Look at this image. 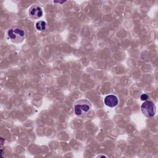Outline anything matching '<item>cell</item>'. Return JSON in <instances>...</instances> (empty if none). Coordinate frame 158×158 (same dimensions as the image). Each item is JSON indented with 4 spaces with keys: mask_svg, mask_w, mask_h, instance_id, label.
<instances>
[{
    "mask_svg": "<svg viewBox=\"0 0 158 158\" xmlns=\"http://www.w3.org/2000/svg\"><path fill=\"white\" fill-rule=\"evenodd\" d=\"M92 107L91 103L87 99H80L74 105L75 114L79 117H83L88 115Z\"/></svg>",
    "mask_w": 158,
    "mask_h": 158,
    "instance_id": "cell-1",
    "label": "cell"
},
{
    "mask_svg": "<svg viewBox=\"0 0 158 158\" xmlns=\"http://www.w3.org/2000/svg\"><path fill=\"white\" fill-rule=\"evenodd\" d=\"M7 36L12 42L19 43L24 40L25 33L23 28L21 27L19 25H14L8 30Z\"/></svg>",
    "mask_w": 158,
    "mask_h": 158,
    "instance_id": "cell-2",
    "label": "cell"
},
{
    "mask_svg": "<svg viewBox=\"0 0 158 158\" xmlns=\"http://www.w3.org/2000/svg\"><path fill=\"white\" fill-rule=\"evenodd\" d=\"M142 113L145 117L150 118L152 117L156 114V106L153 102L149 101H146L141 106Z\"/></svg>",
    "mask_w": 158,
    "mask_h": 158,
    "instance_id": "cell-3",
    "label": "cell"
},
{
    "mask_svg": "<svg viewBox=\"0 0 158 158\" xmlns=\"http://www.w3.org/2000/svg\"><path fill=\"white\" fill-rule=\"evenodd\" d=\"M28 14H29V15L31 18L37 19L40 18L42 16L43 10L39 6L33 5L30 8Z\"/></svg>",
    "mask_w": 158,
    "mask_h": 158,
    "instance_id": "cell-4",
    "label": "cell"
},
{
    "mask_svg": "<svg viewBox=\"0 0 158 158\" xmlns=\"http://www.w3.org/2000/svg\"><path fill=\"white\" fill-rule=\"evenodd\" d=\"M118 100L117 97L114 94H109L104 99V104L110 107H115L118 104Z\"/></svg>",
    "mask_w": 158,
    "mask_h": 158,
    "instance_id": "cell-5",
    "label": "cell"
},
{
    "mask_svg": "<svg viewBox=\"0 0 158 158\" xmlns=\"http://www.w3.org/2000/svg\"><path fill=\"white\" fill-rule=\"evenodd\" d=\"M36 28L39 31H43L45 30L46 27V23L43 20H40L36 23Z\"/></svg>",
    "mask_w": 158,
    "mask_h": 158,
    "instance_id": "cell-6",
    "label": "cell"
},
{
    "mask_svg": "<svg viewBox=\"0 0 158 158\" xmlns=\"http://www.w3.org/2000/svg\"><path fill=\"white\" fill-rule=\"evenodd\" d=\"M140 99L142 101H146V100H147L148 99V96L146 94H143L141 95Z\"/></svg>",
    "mask_w": 158,
    "mask_h": 158,
    "instance_id": "cell-7",
    "label": "cell"
},
{
    "mask_svg": "<svg viewBox=\"0 0 158 158\" xmlns=\"http://www.w3.org/2000/svg\"><path fill=\"white\" fill-rule=\"evenodd\" d=\"M98 157H106V156H104V155H99V156H98Z\"/></svg>",
    "mask_w": 158,
    "mask_h": 158,
    "instance_id": "cell-8",
    "label": "cell"
}]
</instances>
